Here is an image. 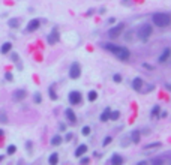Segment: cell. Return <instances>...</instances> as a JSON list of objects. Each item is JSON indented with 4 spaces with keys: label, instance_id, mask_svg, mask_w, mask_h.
Here are the masks:
<instances>
[{
    "label": "cell",
    "instance_id": "cell-7",
    "mask_svg": "<svg viewBox=\"0 0 171 165\" xmlns=\"http://www.w3.org/2000/svg\"><path fill=\"white\" fill-rule=\"evenodd\" d=\"M39 26H41V21H39V20H32L29 24H27V32H35V30H38Z\"/></svg>",
    "mask_w": 171,
    "mask_h": 165
},
{
    "label": "cell",
    "instance_id": "cell-22",
    "mask_svg": "<svg viewBox=\"0 0 171 165\" xmlns=\"http://www.w3.org/2000/svg\"><path fill=\"white\" fill-rule=\"evenodd\" d=\"M119 117H120V113H119V111H111V113H110V119H111V120H117Z\"/></svg>",
    "mask_w": 171,
    "mask_h": 165
},
{
    "label": "cell",
    "instance_id": "cell-21",
    "mask_svg": "<svg viewBox=\"0 0 171 165\" xmlns=\"http://www.w3.org/2000/svg\"><path fill=\"white\" fill-rule=\"evenodd\" d=\"M156 147H161V143H152V144H146L144 149L149 150V149H156Z\"/></svg>",
    "mask_w": 171,
    "mask_h": 165
},
{
    "label": "cell",
    "instance_id": "cell-27",
    "mask_svg": "<svg viewBox=\"0 0 171 165\" xmlns=\"http://www.w3.org/2000/svg\"><path fill=\"white\" fill-rule=\"evenodd\" d=\"M90 131H92V129H90V126H84V128H83V135H84V137L90 135Z\"/></svg>",
    "mask_w": 171,
    "mask_h": 165
},
{
    "label": "cell",
    "instance_id": "cell-36",
    "mask_svg": "<svg viewBox=\"0 0 171 165\" xmlns=\"http://www.w3.org/2000/svg\"><path fill=\"white\" fill-rule=\"evenodd\" d=\"M72 137H74V135H72V134H68V135H66V141L72 140Z\"/></svg>",
    "mask_w": 171,
    "mask_h": 165
},
{
    "label": "cell",
    "instance_id": "cell-29",
    "mask_svg": "<svg viewBox=\"0 0 171 165\" xmlns=\"http://www.w3.org/2000/svg\"><path fill=\"white\" fill-rule=\"evenodd\" d=\"M33 99H35L36 104H41V102H42V98H41V95H39V93H35V98H33Z\"/></svg>",
    "mask_w": 171,
    "mask_h": 165
},
{
    "label": "cell",
    "instance_id": "cell-13",
    "mask_svg": "<svg viewBox=\"0 0 171 165\" xmlns=\"http://www.w3.org/2000/svg\"><path fill=\"white\" fill-rule=\"evenodd\" d=\"M26 98V92L24 90H17L14 93V101H23Z\"/></svg>",
    "mask_w": 171,
    "mask_h": 165
},
{
    "label": "cell",
    "instance_id": "cell-2",
    "mask_svg": "<svg viewBox=\"0 0 171 165\" xmlns=\"http://www.w3.org/2000/svg\"><path fill=\"white\" fill-rule=\"evenodd\" d=\"M152 21L158 27H168L171 24V15H168L165 12H156V14H153Z\"/></svg>",
    "mask_w": 171,
    "mask_h": 165
},
{
    "label": "cell",
    "instance_id": "cell-6",
    "mask_svg": "<svg viewBox=\"0 0 171 165\" xmlns=\"http://www.w3.org/2000/svg\"><path fill=\"white\" fill-rule=\"evenodd\" d=\"M69 102L72 104V105L81 104V93L80 92H71L69 93Z\"/></svg>",
    "mask_w": 171,
    "mask_h": 165
},
{
    "label": "cell",
    "instance_id": "cell-14",
    "mask_svg": "<svg viewBox=\"0 0 171 165\" xmlns=\"http://www.w3.org/2000/svg\"><path fill=\"white\" fill-rule=\"evenodd\" d=\"M11 48H12V44H11V42H5V44L2 45V48H0V53H2V54H6V53H9V51H11Z\"/></svg>",
    "mask_w": 171,
    "mask_h": 165
},
{
    "label": "cell",
    "instance_id": "cell-34",
    "mask_svg": "<svg viewBox=\"0 0 171 165\" xmlns=\"http://www.w3.org/2000/svg\"><path fill=\"white\" fill-rule=\"evenodd\" d=\"M143 66H144V68H146V69H150V71H152V69H153V66H152V65H147V63H144Z\"/></svg>",
    "mask_w": 171,
    "mask_h": 165
},
{
    "label": "cell",
    "instance_id": "cell-19",
    "mask_svg": "<svg viewBox=\"0 0 171 165\" xmlns=\"http://www.w3.org/2000/svg\"><path fill=\"white\" fill-rule=\"evenodd\" d=\"M62 141H63V140H62V137H60V135H54V137H53V140H51V144H53V146H60Z\"/></svg>",
    "mask_w": 171,
    "mask_h": 165
},
{
    "label": "cell",
    "instance_id": "cell-39",
    "mask_svg": "<svg viewBox=\"0 0 171 165\" xmlns=\"http://www.w3.org/2000/svg\"><path fill=\"white\" fill-rule=\"evenodd\" d=\"M3 161V156H0V162H2Z\"/></svg>",
    "mask_w": 171,
    "mask_h": 165
},
{
    "label": "cell",
    "instance_id": "cell-1",
    "mask_svg": "<svg viewBox=\"0 0 171 165\" xmlns=\"http://www.w3.org/2000/svg\"><path fill=\"white\" fill-rule=\"evenodd\" d=\"M104 48H105L107 51H110V53H113L117 59H120V60H128L129 56H131L129 50L125 48V47L113 45V44H104Z\"/></svg>",
    "mask_w": 171,
    "mask_h": 165
},
{
    "label": "cell",
    "instance_id": "cell-35",
    "mask_svg": "<svg viewBox=\"0 0 171 165\" xmlns=\"http://www.w3.org/2000/svg\"><path fill=\"white\" fill-rule=\"evenodd\" d=\"M87 162H90L89 158H83V159H81V164H87Z\"/></svg>",
    "mask_w": 171,
    "mask_h": 165
},
{
    "label": "cell",
    "instance_id": "cell-3",
    "mask_svg": "<svg viewBox=\"0 0 171 165\" xmlns=\"http://www.w3.org/2000/svg\"><path fill=\"white\" fill-rule=\"evenodd\" d=\"M152 33H153V27L150 24H143L141 27L138 29V38L141 39V41H147L150 36H152Z\"/></svg>",
    "mask_w": 171,
    "mask_h": 165
},
{
    "label": "cell",
    "instance_id": "cell-12",
    "mask_svg": "<svg viewBox=\"0 0 171 165\" xmlns=\"http://www.w3.org/2000/svg\"><path fill=\"white\" fill-rule=\"evenodd\" d=\"M65 114H66V117H68V120L71 122V123H75L77 122V117H75V113L72 111L71 108H68L66 111H65Z\"/></svg>",
    "mask_w": 171,
    "mask_h": 165
},
{
    "label": "cell",
    "instance_id": "cell-4",
    "mask_svg": "<svg viewBox=\"0 0 171 165\" xmlns=\"http://www.w3.org/2000/svg\"><path fill=\"white\" fill-rule=\"evenodd\" d=\"M123 30H125V24L120 23V24L114 26L113 29H110V32H108V36H110L111 39H116V38L120 36V33H123Z\"/></svg>",
    "mask_w": 171,
    "mask_h": 165
},
{
    "label": "cell",
    "instance_id": "cell-23",
    "mask_svg": "<svg viewBox=\"0 0 171 165\" xmlns=\"http://www.w3.org/2000/svg\"><path fill=\"white\" fill-rule=\"evenodd\" d=\"M159 111H161V107H159V105H155V107H153V110H152V116L156 117V116L159 114Z\"/></svg>",
    "mask_w": 171,
    "mask_h": 165
},
{
    "label": "cell",
    "instance_id": "cell-38",
    "mask_svg": "<svg viewBox=\"0 0 171 165\" xmlns=\"http://www.w3.org/2000/svg\"><path fill=\"white\" fill-rule=\"evenodd\" d=\"M165 87H167V89L171 92V84H170V83H168V84H165Z\"/></svg>",
    "mask_w": 171,
    "mask_h": 165
},
{
    "label": "cell",
    "instance_id": "cell-9",
    "mask_svg": "<svg viewBox=\"0 0 171 165\" xmlns=\"http://www.w3.org/2000/svg\"><path fill=\"white\" fill-rule=\"evenodd\" d=\"M171 56V48H165L164 51H162V54H161V57H159V62L161 63H164V62H167L168 60V57Z\"/></svg>",
    "mask_w": 171,
    "mask_h": 165
},
{
    "label": "cell",
    "instance_id": "cell-25",
    "mask_svg": "<svg viewBox=\"0 0 171 165\" xmlns=\"http://www.w3.org/2000/svg\"><path fill=\"white\" fill-rule=\"evenodd\" d=\"M0 123H8V117L5 113H0Z\"/></svg>",
    "mask_w": 171,
    "mask_h": 165
},
{
    "label": "cell",
    "instance_id": "cell-28",
    "mask_svg": "<svg viewBox=\"0 0 171 165\" xmlns=\"http://www.w3.org/2000/svg\"><path fill=\"white\" fill-rule=\"evenodd\" d=\"M113 80H114V83H122V77L119 74H114L113 75Z\"/></svg>",
    "mask_w": 171,
    "mask_h": 165
},
{
    "label": "cell",
    "instance_id": "cell-20",
    "mask_svg": "<svg viewBox=\"0 0 171 165\" xmlns=\"http://www.w3.org/2000/svg\"><path fill=\"white\" fill-rule=\"evenodd\" d=\"M87 98H89V101H90V102H93V101H96V99H98V93H96L95 90H92V92H89Z\"/></svg>",
    "mask_w": 171,
    "mask_h": 165
},
{
    "label": "cell",
    "instance_id": "cell-18",
    "mask_svg": "<svg viewBox=\"0 0 171 165\" xmlns=\"http://www.w3.org/2000/svg\"><path fill=\"white\" fill-rule=\"evenodd\" d=\"M48 162H50V165H56L59 162V155L57 153H53L50 158H48Z\"/></svg>",
    "mask_w": 171,
    "mask_h": 165
},
{
    "label": "cell",
    "instance_id": "cell-8",
    "mask_svg": "<svg viewBox=\"0 0 171 165\" xmlns=\"http://www.w3.org/2000/svg\"><path fill=\"white\" fill-rule=\"evenodd\" d=\"M132 87H134V90L135 92H140L141 90V87H143V80L141 78H134V81H132Z\"/></svg>",
    "mask_w": 171,
    "mask_h": 165
},
{
    "label": "cell",
    "instance_id": "cell-37",
    "mask_svg": "<svg viewBox=\"0 0 171 165\" xmlns=\"http://www.w3.org/2000/svg\"><path fill=\"white\" fill-rule=\"evenodd\" d=\"M12 60H15V62H17V60H18V56H17V54H12Z\"/></svg>",
    "mask_w": 171,
    "mask_h": 165
},
{
    "label": "cell",
    "instance_id": "cell-10",
    "mask_svg": "<svg viewBox=\"0 0 171 165\" xmlns=\"http://www.w3.org/2000/svg\"><path fill=\"white\" fill-rule=\"evenodd\" d=\"M86 152H87V146H86V144L78 146V147H77V150H75V158H80V156H83Z\"/></svg>",
    "mask_w": 171,
    "mask_h": 165
},
{
    "label": "cell",
    "instance_id": "cell-24",
    "mask_svg": "<svg viewBox=\"0 0 171 165\" xmlns=\"http://www.w3.org/2000/svg\"><path fill=\"white\" fill-rule=\"evenodd\" d=\"M9 26H11V27H14V29H15V27H18V26H20V21L14 18V20H11V21H9Z\"/></svg>",
    "mask_w": 171,
    "mask_h": 165
},
{
    "label": "cell",
    "instance_id": "cell-26",
    "mask_svg": "<svg viewBox=\"0 0 171 165\" xmlns=\"http://www.w3.org/2000/svg\"><path fill=\"white\" fill-rule=\"evenodd\" d=\"M15 152H17V147L15 146H9L8 147V155H14Z\"/></svg>",
    "mask_w": 171,
    "mask_h": 165
},
{
    "label": "cell",
    "instance_id": "cell-11",
    "mask_svg": "<svg viewBox=\"0 0 171 165\" xmlns=\"http://www.w3.org/2000/svg\"><path fill=\"white\" fill-rule=\"evenodd\" d=\"M57 41H59V33H57L56 30H53V32H51V35L48 36V44L54 45V44H56Z\"/></svg>",
    "mask_w": 171,
    "mask_h": 165
},
{
    "label": "cell",
    "instance_id": "cell-5",
    "mask_svg": "<svg viewBox=\"0 0 171 165\" xmlns=\"http://www.w3.org/2000/svg\"><path fill=\"white\" fill-rule=\"evenodd\" d=\"M81 75V68L80 65L75 62V63H72L71 65V69H69V77L72 78V80H77V78H80Z\"/></svg>",
    "mask_w": 171,
    "mask_h": 165
},
{
    "label": "cell",
    "instance_id": "cell-33",
    "mask_svg": "<svg viewBox=\"0 0 171 165\" xmlns=\"http://www.w3.org/2000/svg\"><path fill=\"white\" fill-rule=\"evenodd\" d=\"M162 162H164L162 159H152V164H162Z\"/></svg>",
    "mask_w": 171,
    "mask_h": 165
},
{
    "label": "cell",
    "instance_id": "cell-15",
    "mask_svg": "<svg viewBox=\"0 0 171 165\" xmlns=\"http://www.w3.org/2000/svg\"><path fill=\"white\" fill-rule=\"evenodd\" d=\"M111 164H114V165H122L123 164V158L120 155H114L113 158H111Z\"/></svg>",
    "mask_w": 171,
    "mask_h": 165
},
{
    "label": "cell",
    "instance_id": "cell-31",
    "mask_svg": "<svg viewBox=\"0 0 171 165\" xmlns=\"http://www.w3.org/2000/svg\"><path fill=\"white\" fill-rule=\"evenodd\" d=\"M50 98H51V99H57V95L53 92V89H50Z\"/></svg>",
    "mask_w": 171,
    "mask_h": 165
},
{
    "label": "cell",
    "instance_id": "cell-30",
    "mask_svg": "<svg viewBox=\"0 0 171 165\" xmlns=\"http://www.w3.org/2000/svg\"><path fill=\"white\" fill-rule=\"evenodd\" d=\"M111 141H113V138H111V137H107L105 140H104V146H108V144H110Z\"/></svg>",
    "mask_w": 171,
    "mask_h": 165
},
{
    "label": "cell",
    "instance_id": "cell-16",
    "mask_svg": "<svg viewBox=\"0 0 171 165\" xmlns=\"http://www.w3.org/2000/svg\"><path fill=\"white\" fill-rule=\"evenodd\" d=\"M140 138H141L140 131H134V132L131 134V140H132V143H138V141H140Z\"/></svg>",
    "mask_w": 171,
    "mask_h": 165
},
{
    "label": "cell",
    "instance_id": "cell-32",
    "mask_svg": "<svg viewBox=\"0 0 171 165\" xmlns=\"http://www.w3.org/2000/svg\"><path fill=\"white\" fill-rule=\"evenodd\" d=\"M5 77H6V80H9V81H12V78H14V77H12V74H9V72H8Z\"/></svg>",
    "mask_w": 171,
    "mask_h": 165
},
{
    "label": "cell",
    "instance_id": "cell-17",
    "mask_svg": "<svg viewBox=\"0 0 171 165\" xmlns=\"http://www.w3.org/2000/svg\"><path fill=\"white\" fill-rule=\"evenodd\" d=\"M110 113H111L110 108H105V111L101 114V117H99V119H101V122H107L108 119H110Z\"/></svg>",
    "mask_w": 171,
    "mask_h": 165
}]
</instances>
